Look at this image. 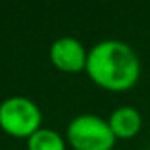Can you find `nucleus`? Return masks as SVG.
I'll use <instances>...</instances> for the list:
<instances>
[{
	"instance_id": "f257e3e1",
	"label": "nucleus",
	"mask_w": 150,
	"mask_h": 150,
	"mask_svg": "<svg viewBox=\"0 0 150 150\" xmlns=\"http://www.w3.org/2000/svg\"><path fill=\"white\" fill-rule=\"evenodd\" d=\"M85 71L101 88L110 92H125L136 85L141 74V64L127 42L106 39L92 46Z\"/></svg>"
},
{
	"instance_id": "f03ea898",
	"label": "nucleus",
	"mask_w": 150,
	"mask_h": 150,
	"mask_svg": "<svg viewBox=\"0 0 150 150\" xmlns=\"http://www.w3.org/2000/svg\"><path fill=\"white\" fill-rule=\"evenodd\" d=\"M65 136L74 150H111L117 139L108 120L94 113H83L72 118Z\"/></svg>"
},
{
	"instance_id": "7ed1b4c3",
	"label": "nucleus",
	"mask_w": 150,
	"mask_h": 150,
	"mask_svg": "<svg viewBox=\"0 0 150 150\" xmlns=\"http://www.w3.org/2000/svg\"><path fill=\"white\" fill-rule=\"evenodd\" d=\"M42 113L39 106L23 96H13L0 104V127L14 138H30L41 129Z\"/></svg>"
},
{
	"instance_id": "20e7f679",
	"label": "nucleus",
	"mask_w": 150,
	"mask_h": 150,
	"mask_svg": "<svg viewBox=\"0 0 150 150\" xmlns=\"http://www.w3.org/2000/svg\"><path fill=\"white\" fill-rule=\"evenodd\" d=\"M88 51L74 37H58L50 48V60L64 72H80L87 69Z\"/></svg>"
},
{
	"instance_id": "39448f33",
	"label": "nucleus",
	"mask_w": 150,
	"mask_h": 150,
	"mask_svg": "<svg viewBox=\"0 0 150 150\" xmlns=\"http://www.w3.org/2000/svg\"><path fill=\"white\" fill-rule=\"evenodd\" d=\"M108 124H110L115 138L127 139V138H132L134 134L139 132V129H141V115L132 106H120L110 115Z\"/></svg>"
},
{
	"instance_id": "423d86ee",
	"label": "nucleus",
	"mask_w": 150,
	"mask_h": 150,
	"mask_svg": "<svg viewBox=\"0 0 150 150\" xmlns=\"http://www.w3.org/2000/svg\"><path fill=\"white\" fill-rule=\"evenodd\" d=\"M27 146L28 150H65V141L57 131L41 127L28 138Z\"/></svg>"
},
{
	"instance_id": "0eeeda50",
	"label": "nucleus",
	"mask_w": 150,
	"mask_h": 150,
	"mask_svg": "<svg viewBox=\"0 0 150 150\" xmlns=\"http://www.w3.org/2000/svg\"><path fill=\"white\" fill-rule=\"evenodd\" d=\"M148 150H150V148H148Z\"/></svg>"
}]
</instances>
